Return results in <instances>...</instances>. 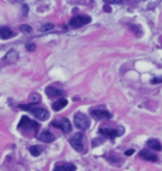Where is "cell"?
<instances>
[{
  "mask_svg": "<svg viewBox=\"0 0 162 171\" xmlns=\"http://www.w3.org/2000/svg\"><path fill=\"white\" fill-rule=\"evenodd\" d=\"M74 122L75 126L81 131H86L90 127V118L84 113H76L74 115Z\"/></svg>",
  "mask_w": 162,
  "mask_h": 171,
  "instance_id": "3",
  "label": "cell"
},
{
  "mask_svg": "<svg viewBox=\"0 0 162 171\" xmlns=\"http://www.w3.org/2000/svg\"><path fill=\"white\" fill-rule=\"evenodd\" d=\"M146 145H147V147H148V148H151V150H154V151H162V145H161V142H159V141H157V140H154V138L148 140Z\"/></svg>",
  "mask_w": 162,
  "mask_h": 171,
  "instance_id": "14",
  "label": "cell"
},
{
  "mask_svg": "<svg viewBox=\"0 0 162 171\" xmlns=\"http://www.w3.org/2000/svg\"><path fill=\"white\" fill-rule=\"evenodd\" d=\"M53 171H76V166L70 162H60L55 166Z\"/></svg>",
  "mask_w": 162,
  "mask_h": 171,
  "instance_id": "10",
  "label": "cell"
},
{
  "mask_svg": "<svg viewBox=\"0 0 162 171\" xmlns=\"http://www.w3.org/2000/svg\"><path fill=\"white\" fill-rule=\"evenodd\" d=\"M82 140H84V134H82V133H76L74 137H71V138H70V143H71V146H72L76 151L84 152V151H85V147H84Z\"/></svg>",
  "mask_w": 162,
  "mask_h": 171,
  "instance_id": "6",
  "label": "cell"
},
{
  "mask_svg": "<svg viewBox=\"0 0 162 171\" xmlns=\"http://www.w3.org/2000/svg\"><path fill=\"white\" fill-rule=\"evenodd\" d=\"M42 147H38V146H30L29 147V152L32 153V156H39L41 152H42Z\"/></svg>",
  "mask_w": 162,
  "mask_h": 171,
  "instance_id": "16",
  "label": "cell"
},
{
  "mask_svg": "<svg viewBox=\"0 0 162 171\" xmlns=\"http://www.w3.org/2000/svg\"><path fill=\"white\" fill-rule=\"evenodd\" d=\"M18 129L27 136H36L39 131V124L36 120H32L29 117L24 115L22 117L19 124H18Z\"/></svg>",
  "mask_w": 162,
  "mask_h": 171,
  "instance_id": "1",
  "label": "cell"
},
{
  "mask_svg": "<svg viewBox=\"0 0 162 171\" xmlns=\"http://www.w3.org/2000/svg\"><path fill=\"white\" fill-rule=\"evenodd\" d=\"M20 30H22L23 33H30V32H32V28H30L29 25H27V24H23V25L20 27Z\"/></svg>",
  "mask_w": 162,
  "mask_h": 171,
  "instance_id": "20",
  "label": "cell"
},
{
  "mask_svg": "<svg viewBox=\"0 0 162 171\" xmlns=\"http://www.w3.org/2000/svg\"><path fill=\"white\" fill-rule=\"evenodd\" d=\"M162 81V79H152V83L153 84H156V83H161Z\"/></svg>",
  "mask_w": 162,
  "mask_h": 171,
  "instance_id": "23",
  "label": "cell"
},
{
  "mask_svg": "<svg viewBox=\"0 0 162 171\" xmlns=\"http://www.w3.org/2000/svg\"><path fill=\"white\" fill-rule=\"evenodd\" d=\"M12 37H14V32L10 28H8V27L0 28V38L2 40H9Z\"/></svg>",
  "mask_w": 162,
  "mask_h": 171,
  "instance_id": "13",
  "label": "cell"
},
{
  "mask_svg": "<svg viewBox=\"0 0 162 171\" xmlns=\"http://www.w3.org/2000/svg\"><path fill=\"white\" fill-rule=\"evenodd\" d=\"M114 157H110V156H108V160L110 161V162H113V163H118V165H120L122 162H123V160L118 156V155H113Z\"/></svg>",
  "mask_w": 162,
  "mask_h": 171,
  "instance_id": "18",
  "label": "cell"
},
{
  "mask_svg": "<svg viewBox=\"0 0 162 171\" xmlns=\"http://www.w3.org/2000/svg\"><path fill=\"white\" fill-rule=\"evenodd\" d=\"M104 10H105V12H110V8H109L108 5H104Z\"/></svg>",
  "mask_w": 162,
  "mask_h": 171,
  "instance_id": "24",
  "label": "cell"
},
{
  "mask_svg": "<svg viewBox=\"0 0 162 171\" xmlns=\"http://www.w3.org/2000/svg\"><path fill=\"white\" fill-rule=\"evenodd\" d=\"M46 94L50 96V98H62L65 95V91L63 90H60V89H56L55 86H48L46 88Z\"/></svg>",
  "mask_w": 162,
  "mask_h": 171,
  "instance_id": "11",
  "label": "cell"
},
{
  "mask_svg": "<svg viewBox=\"0 0 162 171\" xmlns=\"http://www.w3.org/2000/svg\"><path fill=\"white\" fill-rule=\"evenodd\" d=\"M66 105H67V100L65 99V98H61V99H58L56 103H53L52 108H53V110H55V112H58V110L63 109Z\"/></svg>",
  "mask_w": 162,
  "mask_h": 171,
  "instance_id": "15",
  "label": "cell"
},
{
  "mask_svg": "<svg viewBox=\"0 0 162 171\" xmlns=\"http://www.w3.org/2000/svg\"><path fill=\"white\" fill-rule=\"evenodd\" d=\"M91 115L95 118V119H110L112 118V113L108 112L107 109L104 108H96V109H91Z\"/></svg>",
  "mask_w": 162,
  "mask_h": 171,
  "instance_id": "8",
  "label": "cell"
},
{
  "mask_svg": "<svg viewBox=\"0 0 162 171\" xmlns=\"http://www.w3.org/2000/svg\"><path fill=\"white\" fill-rule=\"evenodd\" d=\"M27 50H28V51H34V50H36V45L29 43V45L27 46Z\"/></svg>",
  "mask_w": 162,
  "mask_h": 171,
  "instance_id": "21",
  "label": "cell"
},
{
  "mask_svg": "<svg viewBox=\"0 0 162 171\" xmlns=\"http://www.w3.org/2000/svg\"><path fill=\"white\" fill-rule=\"evenodd\" d=\"M55 138H56V136L53 133H51L50 131H43L38 134V140L41 142H44V143H51V142L55 141Z\"/></svg>",
  "mask_w": 162,
  "mask_h": 171,
  "instance_id": "9",
  "label": "cell"
},
{
  "mask_svg": "<svg viewBox=\"0 0 162 171\" xmlns=\"http://www.w3.org/2000/svg\"><path fill=\"white\" fill-rule=\"evenodd\" d=\"M139 157L143 158V160H146V161H152V162L157 161V156H156L154 153L149 152L148 150H142V151L139 152Z\"/></svg>",
  "mask_w": 162,
  "mask_h": 171,
  "instance_id": "12",
  "label": "cell"
},
{
  "mask_svg": "<svg viewBox=\"0 0 162 171\" xmlns=\"http://www.w3.org/2000/svg\"><path fill=\"white\" fill-rule=\"evenodd\" d=\"M51 29H53V24H51V23H46V24H43L42 27H41V30H51Z\"/></svg>",
  "mask_w": 162,
  "mask_h": 171,
  "instance_id": "19",
  "label": "cell"
},
{
  "mask_svg": "<svg viewBox=\"0 0 162 171\" xmlns=\"http://www.w3.org/2000/svg\"><path fill=\"white\" fill-rule=\"evenodd\" d=\"M90 22H91V18L89 15H75V17L71 18L70 25L72 28H80V27H82V25H85Z\"/></svg>",
  "mask_w": 162,
  "mask_h": 171,
  "instance_id": "7",
  "label": "cell"
},
{
  "mask_svg": "<svg viewBox=\"0 0 162 171\" xmlns=\"http://www.w3.org/2000/svg\"><path fill=\"white\" fill-rule=\"evenodd\" d=\"M17 58H18L17 51H15V50H10V51L8 52V55H7V60H8V61H15Z\"/></svg>",
  "mask_w": 162,
  "mask_h": 171,
  "instance_id": "17",
  "label": "cell"
},
{
  "mask_svg": "<svg viewBox=\"0 0 162 171\" xmlns=\"http://www.w3.org/2000/svg\"><path fill=\"white\" fill-rule=\"evenodd\" d=\"M133 153H134V151H133V150H128V151H125V153H124V155H125V156H131V155H133Z\"/></svg>",
  "mask_w": 162,
  "mask_h": 171,
  "instance_id": "22",
  "label": "cell"
},
{
  "mask_svg": "<svg viewBox=\"0 0 162 171\" xmlns=\"http://www.w3.org/2000/svg\"><path fill=\"white\" fill-rule=\"evenodd\" d=\"M99 133L103 136H108L109 138H115L119 137L124 133V128L123 127H118V128H110V127H102L99 129Z\"/></svg>",
  "mask_w": 162,
  "mask_h": 171,
  "instance_id": "4",
  "label": "cell"
},
{
  "mask_svg": "<svg viewBox=\"0 0 162 171\" xmlns=\"http://www.w3.org/2000/svg\"><path fill=\"white\" fill-rule=\"evenodd\" d=\"M19 108L30 112L32 114H33V115H34L37 119H39V120H46V119H48V117H50L48 110H46L44 108H37L34 104H28V105H23V104H22V105H19Z\"/></svg>",
  "mask_w": 162,
  "mask_h": 171,
  "instance_id": "2",
  "label": "cell"
},
{
  "mask_svg": "<svg viewBox=\"0 0 162 171\" xmlns=\"http://www.w3.org/2000/svg\"><path fill=\"white\" fill-rule=\"evenodd\" d=\"M52 127L61 129L63 133H70L71 132V123L67 118H60V119H55L51 123Z\"/></svg>",
  "mask_w": 162,
  "mask_h": 171,
  "instance_id": "5",
  "label": "cell"
}]
</instances>
